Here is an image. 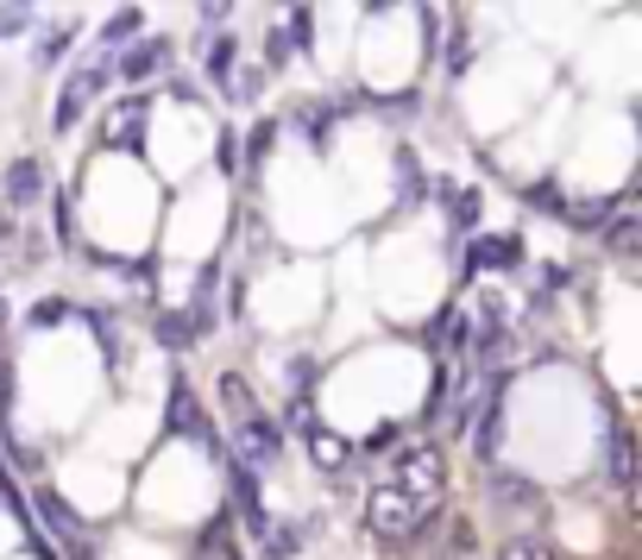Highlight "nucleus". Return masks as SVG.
Returning <instances> with one entry per match:
<instances>
[{
	"instance_id": "obj_1",
	"label": "nucleus",
	"mask_w": 642,
	"mask_h": 560,
	"mask_svg": "<svg viewBox=\"0 0 642 560\" xmlns=\"http://www.w3.org/2000/svg\"><path fill=\"white\" fill-rule=\"evenodd\" d=\"M428 517H435V510H428V503H416V498H409V491H404L397 479H390V485H378V491L366 498V529H371L378 541H409V536H416V529H422Z\"/></svg>"
},
{
	"instance_id": "obj_2",
	"label": "nucleus",
	"mask_w": 642,
	"mask_h": 560,
	"mask_svg": "<svg viewBox=\"0 0 642 560\" xmlns=\"http://www.w3.org/2000/svg\"><path fill=\"white\" fill-rule=\"evenodd\" d=\"M390 479L404 485L416 503H428V510H441V485H448V460H441V447H428V441H416V447H397L390 454Z\"/></svg>"
},
{
	"instance_id": "obj_3",
	"label": "nucleus",
	"mask_w": 642,
	"mask_h": 560,
	"mask_svg": "<svg viewBox=\"0 0 642 560\" xmlns=\"http://www.w3.org/2000/svg\"><path fill=\"white\" fill-rule=\"evenodd\" d=\"M234 428H240V466H253V472L277 466V454H284V428H277L272 416H258V404L240 409Z\"/></svg>"
},
{
	"instance_id": "obj_4",
	"label": "nucleus",
	"mask_w": 642,
	"mask_h": 560,
	"mask_svg": "<svg viewBox=\"0 0 642 560\" xmlns=\"http://www.w3.org/2000/svg\"><path fill=\"white\" fill-rule=\"evenodd\" d=\"M108 77H114V63H77L70 77H63V95H58V133H70L82 114H89V101L108 89Z\"/></svg>"
},
{
	"instance_id": "obj_5",
	"label": "nucleus",
	"mask_w": 642,
	"mask_h": 560,
	"mask_svg": "<svg viewBox=\"0 0 642 560\" xmlns=\"http://www.w3.org/2000/svg\"><path fill=\"white\" fill-rule=\"evenodd\" d=\"M39 517L51 522V536L63 541V554H70V560H95V536H89V522H82L58 491H39Z\"/></svg>"
},
{
	"instance_id": "obj_6",
	"label": "nucleus",
	"mask_w": 642,
	"mask_h": 560,
	"mask_svg": "<svg viewBox=\"0 0 642 560\" xmlns=\"http://www.w3.org/2000/svg\"><path fill=\"white\" fill-rule=\"evenodd\" d=\"M39 195H44V164L39 157H13L7 176H0V202H7V208H32Z\"/></svg>"
},
{
	"instance_id": "obj_7",
	"label": "nucleus",
	"mask_w": 642,
	"mask_h": 560,
	"mask_svg": "<svg viewBox=\"0 0 642 560\" xmlns=\"http://www.w3.org/2000/svg\"><path fill=\"white\" fill-rule=\"evenodd\" d=\"M164 422H171V435H195L202 447H221V441H214V428L202 422V409H195V397H190V385H183V378L171 385V416H164Z\"/></svg>"
},
{
	"instance_id": "obj_8",
	"label": "nucleus",
	"mask_w": 642,
	"mask_h": 560,
	"mask_svg": "<svg viewBox=\"0 0 642 560\" xmlns=\"http://www.w3.org/2000/svg\"><path fill=\"white\" fill-rule=\"evenodd\" d=\"M120 51H126V58H120V77L126 82H145L171 63V39H145V44L133 39V44H120Z\"/></svg>"
},
{
	"instance_id": "obj_9",
	"label": "nucleus",
	"mask_w": 642,
	"mask_h": 560,
	"mask_svg": "<svg viewBox=\"0 0 642 560\" xmlns=\"http://www.w3.org/2000/svg\"><path fill=\"white\" fill-rule=\"evenodd\" d=\"M604 466H611V485L630 498V491H636V441H630V428H611V441H604Z\"/></svg>"
},
{
	"instance_id": "obj_10",
	"label": "nucleus",
	"mask_w": 642,
	"mask_h": 560,
	"mask_svg": "<svg viewBox=\"0 0 642 560\" xmlns=\"http://www.w3.org/2000/svg\"><path fill=\"white\" fill-rule=\"evenodd\" d=\"M139 133H145V101H120L114 120H108V145L114 152H139Z\"/></svg>"
},
{
	"instance_id": "obj_11",
	"label": "nucleus",
	"mask_w": 642,
	"mask_h": 560,
	"mask_svg": "<svg viewBox=\"0 0 642 560\" xmlns=\"http://www.w3.org/2000/svg\"><path fill=\"white\" fill-rule=\"evenodd\" d=\"M498 435H505V385H491V404L479 409V428H472L479 460H491V454H498Z\"/></svg>"
},
{
	"instance_id": "obj_12",
	"label": "nucleus",
	"mask_w": 642,
	"mask_h": 560,
	"mask_svg": "<svg viewBox=\"0 0 642 560\" xmlns=\"http://www.w3.org/2000/svg\"><path fill=\"white\" fill-rule=\"evenodd\" d=\"M234 503H240V517L253 522V536H265V498H258V472H253V466H240V460H234Z\"/></svg>"
},
{
	"instance_id": "obj_13",
	"label": "nucleus",
	"mask_w": 642,
	"mask_h": 560,
	"mask_svg": "<svg viewBox=\"0 0 642 560\" xmlns=\"http://www.w3.org/2000/svg\"><path fill=\"white\" fill-rule=\"evenodd\" d=\"M309 460L322 466V472H340V466L353 460V447L334 435V428H309Z\"/></svg>"
},
{
	"instance_id": "obj_14",
	"label": "nucleus",
	"mask_w": 642,
	"mask_h": 560,
	"mask_svg": "<svg viewBox=\"0 0 642 560\" xmlns=\"http://www.w3.org/2000/svg\"><path fill=\"white\" fill-rule=\"evenodd\" d=\"M517 258H523V246H517L510 233H498V240H479V246H472V265H479V271H510Z\"/></svg>"
},
{
	"instance_id": "obj_15",
	"label": "nucleus",
	"mask_w": 642,
	"mask_h": 560,
	"mask_svg": "<svg viewBox=\"0 0 642 560\" xmlns=\"http://www.w3.org/2000/svg\"><path fill=\"white\" fill-rule=\"evenodd\" d=\"M491 503H505V510H536V485L529 479H517V472H498V479H491Z\"/></svg>"
},
{
	"instance_id": "obj_16",
	"label": "nucleus",
	"mask_w": 642,
	"mask_h": 560,
	"mask_svg": "<svg viewBox=\"0 0 642 560\" xmlns=\"http://www.w3.org/2000/svg\"><path fill=\"white\" fill-rule=\"evenodd\" d=\"M133 32H145V13H139V7H120L114 20L101 26V51H120V44H133Z\"/></svg>"
},
{
	"instance_id": "obj_17",
	"label": "nucleus",
	"mask_w": 642,
	"mask_h": 560,
	"mask_svg": "<svg viewBox=\"0 0 642 560\" xmlns=\"http://www.w3.org/2000/svg\"><path fill=\"white\" fill-rule=\"evenodd\" d=\"M234 63H240V44L227 39V32H214L208 39V77L221 82V89H227V77H234Z\"/></svg>"
},
{
	"instance_id": "obj_18",
	"label": "nucleus",
	"mask_w": 642,
	"mask_h": 560,
	"mask_svg": "<svg viewBox=\"0 0 642 560\" xmlns=\"http://www.w3.org/2000/svg\"><path fill=\"white\" fill-rule=\"evenodd\" d=\"M498 560H561V554H554L548 536H510L505 548H498Z\"/></svg>"
},
{
	"instance_id": "obj_19",
	"label": "nucleus",
	"mask_w": 642,
	"mask_h": 560,
	"mask_svg": "<svg viewBox=\"0 0 642 560\" xmlns=\"http://www.w3.org/2000/svg\"><path fill=\"white\" fill-rule=\"evenodd\" d=\"M39 20V0H0V39H20Z\"/></svg>"
},
{
	"instance_id": "obj_20",
	"label": "nucleus",
	"mask_w": 642,
	"mask_h": 560,
	"mask_svg": "<svg viewBox=\"0 0 642 560\" xmlns=\"http://www.w3.org/2000/svg\"><path fill=\"white\" fill-rule=\"evenodd\" d=\"M70 39H77V26H58L51 39H39V51H32V63H39V70H51V63H58L63 51H70Z\"/></svg>"
},
{
	"instance_id": "obj_21",
	"label": "nucleus",
	"mask_w": 642,
	"mask_h": 560,
	"mask_svg": "<svg viewBox=\"0 0 642 560\" xmlns=\"http://www.w3.org/2000/svg\"><path fill=\"white\" fill-rule=\"evenodd\" d=\"M604 246H611V252H623V258H630V252H636V214H618V221L604 227Z\"/></svg>"
},
{
	"instance_id": "obj_22",
	"label": "nucleus",
	"mask_w": 642,
	"mask_h": 560,
	"mask_svg": "<svg viewBox=\"0 0 642 560\" xmlns=\"http://www.w3.org/2000/svg\"><path fill=\"white\" fill-rule=\"evenodd\" d=\"M284 422H291L296 435H309V428H315V404H309V390H291V409H284Z\"/></svg>"
},
{
	"instance_id": "obj_23",
	"label": "nucleus",
	"mask_w": 642,
	"mask_h": 560,
	"mask_svg": "<svg viewBox=\"0 0 642 560\" xmlns=\"http://www.w3.org/2000/svg\"><path fill=\"white\" fill-rule=\"evenodd\" d=\"M567 208V221H573V227H599L604 214H611V202H561Z\"/></svg>"
},
{
	"instance_id": "obj_24",
	"label": "nucleus",
	"mask_w": 642,
	"mask_h": 560,
	"mask_svg": "<svg viewBox=\"0 0 642 560\" xmlns=\"http://www.w3.org/2000/svg\"><path fill=\"white\" fill-rule=\"evenodd\" d=\"M157 334H164V347H190L195 322H190V315H164V322H157Z\"/></svg>"
},
{
	"instance_id": "obj_25",
	"label": "nucleus",
	"mask_w": 642,
	"mask_h": 560,
	"mask_svg": "<svg viewBox=\"0 0 642 560\" xmlns=\"http://www.w3.org/2000/svg\"><path fill=\"white\" fill-rule=\"evenodd\" d=\"M397 171H404V195H397V208H409V202L422 195V176H416V157H409V152H397Z\"/></svg>"
},
{
	"instance_id": "obj_26",
	"label": "nucleus",
	"mask_w": 642,
	"mask_h": 560,
	"mask_svg": "<svg viewBox=\"0 0 642 560\" xmlns=\"http://www.w3.org/2000/svg\"><path fill=\"white\" fill-rule=\"evenodd\" d=\"M221 397H227V409H253V390H246V378H221Z\"/></svg>"
},
{
	"instance_id": "obj_27",
	"label": "nucleus",
	"mask_w": 642,
	"mask_h": 560,
	"mask_svg": "<svg viewBox=\"0 0 642 560\" xmlns=\"http://www.w3.org/2000/svg\"><path fill=\"white\" fill-rule=\"evenodd\" d=\"M397 447H404V435H397V428H378V435H371V441H366V454H397Z\"/></svg>"
},
{
	"instance_id": "obj_28",
	"label": "nucleus",
	"mask_w": 642,
	"mask_h": 560,
	"mask_svg": "<svg viewBox=\"0 0 642 560\" xmlns=\"http://www.w3.org/2000/svg\"><path fill=\"white\" fill-rule=\"evenodd\" d=\"M529 208H561V190H554V183H536V190H529Z\"/></svg>"
},
{
	"instance_id": "obj_29",
	"label": "nucleus",
	"mask_w": 642,
	"mask_h": 560,
	"mask_svg": "<svg viewBox=\"0 0 642 560\" xmlns=\"http://www.w3.org/2000/svg\"><path fill=\"white\" fill-rule=\"evenodd\" d=\"M195 7H202V20H221V13H227L234 0H195Z\"/></svg>"
},
{
	"instance_id": "obj_30",
	"label": "nucleus",
	"mask_w": 642,
	"mask_h": 560,
	"mask_svg": "<svg viewBox=\"0 0 642 560\" xmlns=\"http://www.w3.org/2000/svg\"><path fill=\"white\" fill-rule=\"evenodd\" d=\"M366 7H371V13H378V7H397V0H366Z\"/></svg>"
},
{
	"instance_id": "obj_31",
	"label": "nucleus",
	"mask_w": 642,
	"mask_h": 560,
	"mask_svg": "<svg viewBox=\"0 0 642 560\" xmlns=\"http://www.w3.org/2000/svg\"><path fill=\"white\" fill-rule=\"evenodd\" d=\"M0 334H7V303H0Z\"/></svg>"
},
{
	"instance_id": "obj_32",
	"label": "nucleus",
	"mask_w": 642,
	"mask_h": 560,
	"mask_svg": "<svg viewBox=\"0 0 642 560\" xmlns=\"http://www.w3.org/2000/svg\"><path fill=\"white\" fill-rule=\"evenodd\" d=\"M0 240H7V208H0Z\"/></svg>"
}]
</instances>
